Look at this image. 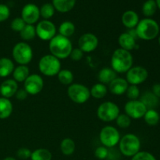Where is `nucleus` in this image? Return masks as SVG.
Segmentation results:
<instances>
[{
  "label": "nucleus",
  "instance_id": "f257e3e1",
  "mask_svg": "<svg viewBox=\"0 0 160 160\" xmlns=\"http://www.w3.org/2000/svg\"><path fill=\"white\" fill-rule=\"evenodd\" d=\"M48 48L50 54L59 59H64L70 57V52L73 49V45L70 38L60 34H56L49 41Z\"/></svg>",
  "mask_w": 160,
  "mask_h": 160
},
{
  "label": "nucleus",
  "instance_id": "f03ea898",
  "mask_svg": "<svg viewBox=\"0 0 160 160\" xmlns=\"http://www.w3.org/2000/svg\"><path fill=\"white\" fill-rule=\"evenodd\" d=\"M133 56L131 52L117 48L111 57V68L118 73H127L133 67Z\"/></svg>",
  "mask_w": 160,
  "mask_h": 160
},
{
  "label": "nucleus",
  "instance_id": "7ed1b4c3",
  "mask_svg": "<svg viewBox=\"0 0 160 160\" xmlns=\"http://www.w3.org/2000/svg\"><path fill=\"white\" fill-rule=\"evenodd\" d=\"M135 30L138 38L144 41H151L159 35V25L153 19L145 18L139 20Z\"/></svg>",
  "mask_w": 160,
  "mask_h": 160
},
{
  "label": "nucleus",
  "instance_id": "20e7f679",
  "mask_svg": "<svg viewBox=\"0 0 160 160\" xmlns=\"http://www.w3.org/2000/svg\"><path fill=\"white\" fill-rule=\"evenodd\" d=\"M118 145L119 151L127 157H133L141 149L140 139L134 134H127L120 138Z\"/></svg>",
  "mask_w": 160,
  "mask_h": 160
},
{
  "label": "nucleus",
  "instance_id": "39448f33",
  "mask_svg": "<svg viewBox=\"0 0 160 160\" xmlns=\"http://www.w3.org/2000/svg\"><path fill=\"white\" fill-rule=\"evenodd\" d=\"M38 69L41 73L45 76H56L61 70L60 59L51 54L45 55L39 60Z\"/></svg>",
  "mask_w": 160,
  "mask_h": 160
},
{
  "label": "nucleus",
  "instance_id": "423d86ee",
  "mask_svg": "<svg viewBox=\"0 0 160 160\" xmlns=\"http://www.w3.org/2000/svg\"><path fill=\"white\" fill-rule=\"evenodd\" d=\"M12 58L19 65H28L33 59V50L29 44L20 42L14 45L12 51Z\"/></svg>",
  "mask_w": 160,
  "mask_h": 160
},
{
  "label": "nucleus",
  "instance_id": "0eeeda50",
  "mask_svg": "<svg viewBox=\"0 0 160 160\" xmlns=\"http://www.w3.org/2000/svg\"><path fill=\"white\" fill-rule=\"evenodd\" d=\"M67 95L70 100L77 104H84L88 101L91 97L90 89L84 84L78 83H73L69 85Z\"/></svg>",
  "mask_w": 160,
  "mask_h": 160
},
{
  "label": "nucleus",
  "instance_id": "6e6552de",
  "mask_svg": "<svg viewBox=\"0 0 160 160\" xmlns=\"http://www.w3.org/2000/svg\"><path fill=\"white\" fill-rule=\"evenodd\" d=\"M120 108L116 103L112 102H105L100 104L97 109V117L102 121L109 122L116 120L120 115Z\"/></svg>",
  "mask_w": 160,
  "mask_h": 160
},
{
  "label": "nucleus",
  "instance_id": "1a4fd4ad",
  "mask_svg": "<svg viewBox=\"0 0 160 160\" xmlns=\"http://www.w3.org/2000/svg\"><path fill=\"white\" fill-rule=\"evenodd\" d=\"M99 140L103 146L107 148H114L119 144L120 134L118 130L112 126H106L99 133Z\"/></svg>",
  "mask_w": 160,
  "mask_h": 160
},
{
  "label": "nucleus",
  "instance_id": "9d476101",
  "mask_svg": "<svg viewBox=\"0 0 160 160\" xmlns=\"http://www.w3.org/2000/svg\"><path fill=\"white\" fill-rule=\"evenodd\" d=\"M36 36L42 41H50L56 35V25L49 20H43L35 27Z\"/></svg>",
  "mask_w": 160,
  "mask_h": 160
},
{
  "label": "nucleus",
  "instance_id": "9b49d317",
  "mask_svg": "<svg viewBox=\"0 0 160 160\" xmlns=\"http://www.w3.org/2000/svg\"><path fill=\"white\" fill-rule=\"evenodd\" d=\"M126 73V80L131 85H139L145 82L148 77V70L141 66L132 67Z\"/></svg>",
  "mask_w": 160,
  "mask_h": 160
},
{
  "label": "nucleus",
  "instance_id": "f8f14e48",
  "mask_svg": "<svg viewBox=\"0 0 160 160\" xmlns=\"http://www.w3.org/2000/svg\"><path fill=\"white\" fill-rule=\"evenodd\" d=\"M125 114L131 119L139 120L142 118L147 111V108L140 100H129L124 106Z\"/></svg>",
  "mask_w": 160,
  "mask_h": 160
},
{
  "label": "nucleus",
  "instance_id": "ddd939ff",
  "mask_svg": "<svg viewBox=\"0 0 160 160\" xmlns=\"http://www.w3.org/2000/svg\"><path fill=\"white\" fill-rule=\"evenodd\" d=\"M44 88V81L42 76L36 73L30 74L23 82V88L28 95H35L40 93Z\"/></svg>",
  "mask_w": 160,
  "mask_h": 160
},
{
  "label": "nucleus",
  "instance_id": "4468645a",
  "mask_svg": "<svg viewBox=\"0 0 160 160\" xmlns=\"http://www.w3.org/2000/svg\"><path fill=\"white\" fill-rule=\"evenodd\" d=\"M98 46V39L94 34L86 33L82 34L78 39V48L84 52H92Z\"/></svg>",
  "mask_w": 160,
  "mask_h": 160
},
{
  "label": "nucleus",
  "instance_id": "2eb2a0df",
  "mask_svg": "<svg viewBox=\"0 0 160 160\" xmlns=\"http://www.w3.org/2000/svg\"><path fill=\"white\" fill-rule=\"evenodd\" d=\"M40 17V9L33 3L25 5L21 10V18L26 24H34Z\"/></svg>",
  "mask_w": 160,
  "mask_h": 160
},
{
  "label": "nucleus",
  "instance_id": "dca6fc26",
  "mask_svg": "<svg viewBox=\"0 0 160 160\" xmlns=\"http://www.w3.org/2000/svg\"><path fill=\"white\" fill-rule=\"evenodd\" d=\"M18 90V84L13 79H8L0 85V94L3 98H9L14 96Z\"/></svg>",
  "mask_w": 160,
  "mask_h": 160
},
{
  "label": "nucleus",
  "instance_id": "f3484780",
  "mask_svg": "<svg viewBox=\"0 0 160 160\" xmlns=\"http://www.w3.org/2000/svg\"><path fill=\"white\" fill-rule=\"evenodd\" d=\"M129 84L126 79L122 78H116L109 84V90L112 95H122L126 93Z\"/></svg>",
  "mask_w": 160,
  "mask_h": 160
},
{
  "label": "nucleus",
  "instance_id": "a211bd4d",
  "mask_svg": "<svg viewBox=\"0 0 160 160\" xmlns=\"http://www.w3.org/2000/svg\"><path fill=\"white\" fill-rule=\"evenodd\" d=\"M118 42L120 48L127 50V51H132L137 47L136 39L128 32L122 33L118 38Z\"/></svg>",
  "mask_w": 160,
  "mask_h": 160
},
{
  "label": "nucleus",
  "instance_id": "6ab92c4d",
  "mask_svg": "<svg viewBox=\"0 0 160 160\" xmlns=\"http://www.w3.org/2000/svg\"><path fill=\"white\" fill-rule=\"evenodd\" d=\"M121 21L123 26L128 29H132L137 27L139 22V17L136 12L133 10H128L122 15Z\"/></svg>",
  "mask_w": 160,
  "mask_h": 160
},
{
  "label": "nucleus",
  "instance_id": "aec40b11",
  "mask_svg": "<svg viewBox=\"0 0 160 160\" xmlns=\"http://www.w3.org/2000/svg\"><path fill=\"white\" fill-rule=\"evenodd\" d=\"M117 78V73L111 67H104L98 72V78L99 83L103 84H109Z\"/></svg>",
  "mask_w": 160,
  "mask_h": 160
},
{
  "label": "nucleus",
  "instance_id": "412c9836",
  "mask_svg": "<svg viewBox=\"0 0 160 160\" xmlns=\"http://www.w3.org/2000/svg\"><path fill=\"white\" fill-rule=\"evenodd\" d=\"M140 101L143 103L147 109H155L159 104V98L152 92H146L141 96Z\"/></svg>",
  "mask_w": 160,
  "mask_h": 160
},
{
  "label": "nucleus",
  "instance_id": "4be33fe9",
  "mask_svg": "<svg viewBox=\"0 0 160 160\" xmlns=\"http://www.w3.org/2000/svg\"><path fill=\"white\" fill-rule=\"evenodd\" d=\"M76 3V0H52V6L55 9L59 12H70L73 9Z\"/></svg>",
  "mask_w": 160,
  "mask_h": 160
},
{
  "label": "nucleus",
  "instance_id": "5701e85b",
  "mask_svg": "<svg viewBox=\"0 0 160 160\" xmlns=\"http://www.w3.org/2000/svg\"><path fill=\"white\" fill-rule=\"evenodd\" d=\"M30 70L28 66L26 65H19L18 67H15L12 72V77L14 81L17 83L24 82L25 80L29 77Z\"/></svg>",
  "mask_w": 160,
  "mask_h": 160
},
{
  "label": "nucleus",
  "instance_id": "b1692460",
  "mask_svg": "<svg viewBox=\"0 0 160 160\" xmlns=\"http://www.w3.org/2000/svg\"><path fill=\"white\" fill-rule=\"evenodd\" d=\"M12 103L9 98H0V119L5 120L9 118L12 112Z\"/></svg>",
  "mask_w": 160,
  "mask_h": 160
},
{
  "label": "nucleus",
  "instance_id": "393cba45",
  "mask_svg": "<svg viewBox=\"0 0 160 160\" xmlns=\"http://www.w3.org/2000/svg\"><path fill=\"white\" fill-rule=\"evenodd\" d=\"M14 63L9 58L0 59V78H6L13 72Z\"/></svg>",
  "mask_w": 160,
  "mask_h": 160
},
{
  "label": "nucleus",
  "instance_id": "a878e982",
  "mask_svg": "<svg viewBox=\"0 0 160 160\" xmlns=\"http://www.w3.org/2000/svg\"><path fill=\"white\" fill-rule=\"evenodd\" d=\"M108 93V88L105 84L102 83H97L92 86L90 89L91 96L93 97L96 99H101L103 98Z\"/></svg>",
  "mask_w": 160,
  "mask_h": 160
},
{
  "label": "nucleus",
  "instance_id": "bb28decb",
  "mask_svg": "<svg viewBox=\"0 0 160 160\" xmlns=\"http://www.w3.org/2000/svg\"><path fill=\"white\" fill-rule=\"evenodd\" d=\"M75 148H76V145H75V142L73 139L67 138L61 142L60 150L61 152L64 156H71L75 152Z\"/></svg>",
  "mask_w": 160,
  "mask_h": 160
},
{
  "label": "nucleus",
  "instance_id": "cd10ccee",
  "mask_svg": "<svg viewBox=\"0 0 160 160\" xmlns=\"http://www.w3.org/2000/svg\"><path fill=\"white\" fill-rule=\"evenodd\" d=\"M75 25L71 21H64L59 25V34L66 38H70L74 34Z\"/></svg>",
  "mask_w": 160,
  "mask_h": 160
},
{
  "label": "nucleus",
  "instance_id": "c85d7f7f",
  "mask_svg": "<svg viewBox=\"0 0 160 160\" xmlns=\"http://www.w3.org/2000/svg\"><path fill=\"white\" fill-rule=\"evenodd\" d=\"M30 159L31 160H52V155L46 148H38L31 152Z\"/></svg>",
  "mask_w": 160,
  "mask_h": 160
},
{
  "label": "nucleus",
  "instance_id": "c756f323",
  "mask_svg": "<svg viewBox=\"0 0 160 160\" xmlns=\"http://www.w3.org/2000/svg\"><path fill=\"white\" fill-rule=\"evenodd\" d=\"M144 120L148 126H156L160 120L159 113L156 109H147L144 115Z\"/></svg>",
  "mask_w": 160,
  "mask_h": 160
},
{
  "label": "nucleus",
  "instance_id": "7c9ffc66",
  "mask_svg": "<svg viewBox=\"0 0 160 160\" xmlns=\"http://www.w3.org/2000/svg\"><path fill=\"white\" fill-rule=\"evenodd\" d=\"M157 9L156 0H147L142 6V11L144 16H145L147 18H149L156 13Z\"/></svg>",
  "mask_w": 160,
  "mask_h": 160
},
{
  "label": "nucleus",
  "instance_id": "2f4dec72",
  "mask_svg": "<svg viewBox=\"0 0 160 160\" xmlns=\"http://www.w3.org/2000/svg\"><path fill=\"white\" fill-rule=\"evenodd\" d=\"M58 80L59 82L63 85H70L73 84V74L70 70H61L57 74Z\"/></svg>",
  "mask_w": 160,
  "mask_h": 160
},
{
  "label": "nucleus",
  "instance_id": "473e14b6",
  "mask_svg": "<svg viewBox=\"0 0 160 160\" xmlns=\"http://www.w3.org/2000/svg\"><path fill=\"white\" fill-rule=\"evenodd\" d=\"M20 35L23 41H31L36 36L35 27L31 24H26L20 32Z\"/></svg>",
  "mask_w": 160,
  "mask_h": 160
},
{
  "label": "nucleus",
  "instance_id": "72a5a7b5",
  "mask_svg": "<svg viewBox=\"0 0 160 160\" xmlns=\"http://www.w3.org/2000/svg\"><path fill=\"white\" fill-rule=\"evenodd\" d=\"M55 8L51 3H45L40 8V16L44 20H49L55 13Z\"/></svg>",
  "mask_w": 160,
  "mask_h": 160
},
{
  "label": "nucleus",
  "instance_id": "f704fd0d",
  "mask_svg": "<svg viewBox=\"0 0 160 160\" xmlns=\"http://www.w3.org/2000/svg\"><path fill=\"white\" fill-rule=\"evenodd\" d=\"M140 89L137 85L129 84L125 94L130 100H137L140 97Z\"/></svg>",
  "mask_w": 160,
  "mask_h": 160
},
{
  "label": "nucleus",
  "instance_id": "c9c22d12",
  "mask_svg": "<svg viewBox=\"0 0 160 160\" xmlns=\"http://www.w3.org/2000/svg\"><path fill=\"white\" fill-rule=\"evenodd\" d=\"M117 126L120 128H129L131 123V119L128 117L127 114H120L116 119Z\"/></svg>",
  "mask_w": 160,
  "mask_h": 160
},
{
  "label": "nucleus",
  "instance_id": "e433bc0d",
  "mask_svg": "<svg viewBox=\"0 0 160 160\" xmlns=\"http://www.w3.org/2000/svg\"><path fill=\"white\" fill-rule=\"evenodd\" d=\"M25 25H26V23H25V22L23 21V20L21 17H16L11 22L10 28L15 32L20 33L22 31V29L24 28Z\"/></svg>",
  "mask_w": 160,
  "mask_h": 160
},
{
  "label": "nucleus",
  "instance_id": "4c0bfd02",
  "mask_svg": "<svg viewBox=\"0 0 160 160\" xmlns=\"http://www.w3.org/2000/svg\"><path fill=\"white\" fill-rule=\"evenodd\" d=\"M131 160H156V159L152 153L148 152L140 151L133 156Z\"/></svg>",
  "mask_w": 160,
  "mask_h": 160
},
{
  "label": "nucleus",
  "instance_id": "58836bf2",
  "mask_svg": "<svg viewBox=\"0 0 160 160\" xmlns=\"http://www.w3.org/2000/svg\"><path fill=\"white\" fill-rule=\"evenodd\" d=\"M108 152H109V148L102 145V146L98 147V148L95 149V156L97 159L100 160H104L106 159V158H107Z\"/></svg>",
  "mask_w": 160,
  "mask_h": 160
},
{
  "label": "nucleus",
  "instance_id": "ea45409f",
  "mask_svg": "<svg viewBox=\"0 0 160 160\" xmlns=\"http://www.w3.org/2000/svg\"><path fill=\"white\" fill-rule=\"evenodd\" d=\"M31 152H32L29 149V148H26V147H22V148H19L17 152V156L20 159L26 160L31 158Z\"/></svg>",
  "mask_w": 160,
  "mask_h": 160
},
{
  "label": "nucleus",
  "instance_id": "a19ab883",
  "mask_svg": "<svg viewBox=\"0 0 160 160\" xmlns=\"http://www.w3.org/2000/svg\"><path fill=\"white\" fill-rule=\"evenodd\" d=\"M84 52L81 49H80L79 48H74L72 49L70 55V57L72 60L78 62V61H80L82 59L83 56H84Z\"/></svg>",
  "mask_w": 160,
  "mask_h": 160
},
{
  "label": "nucleus",
  "instance_id": "79ce46f5",
  "mask_svg": "<svg viewBox=\"0 0 160 160\" xmlns=\"http://www.w3.org/2000/svg\"><path fill=\"white\" fill-rule=\"evenodd\" d=\"M10 15L9 8L6 5L0 4V22H3L7 20Z\"/></svg>",
  "mask_w": 160,
  "mask_h": 160
},
{
  "label": "nucleus",
  "instance_id": "37998d69",
  "mask_svg": "<svg viewBox=\"0 0 160 160\" xmlns=\"http://www.w3.org/2000/svg\"><path fill=\"white\" fill-rule=\"evenodd\" d=\"M120 152L117 151L116 148H109V152H108V156L106 158L107 160H119L120 158Z\"/></svg>",
  "mask_w": 160,
  "mask_h": 160
},
{
  "label": "nucleus",
  "instance_id": "c03bdc74",
  "mask_svg": "<svg viewBox=\"0 0 160 160\" xmlns=\"http://www.w3.org/2000/svg\"><path fill=\"white\" fill-rule=\"evenodd\" d=\"M16 98H17L20 101H23V100H25L28 96V92L25 91L24 88L23 89H18L17 92V93L15 94Z\"/></svg>",
  "mask_w": 160,
  "mask_h": 160
},
{
  "label": "nucleus",
  "instance_id": "a18cd8bd",
  "mask_svg": "<svg viewBox=\"0 0 160 160\" xmlns=\"http://www.w3.org/2000/svg\"><path fill=\"white\" fill-rule=\"evenodd\" d=\"M152 92L156 95L157 98H160V84H155L152 86Z\"/></svg>",
  "mask_w": 160,
  "mask_h": 160
},
{
  "label": "nucleus",
  "instance_id": "49530a36",
  "mask_svg": "<svg viewBox=\"0 0 160 160\" xmlns=\"http://www.w3.org/2000/svg\"><path fill=\"white\" fill-rule=\"evenodd\" d=\"M156 5H157V8L160 9V0H156Z\"/></svg>",
  "mask_w": 160,
  "mask_h": 160
},
{
  "label": "nucleus",
  "instance_id": "de8ad7c7",
  "mask_svg": "<svg viewBox=\"0 0 160 160\" xmlns=\"http://www.w3.org/2000/svg\"><path fill=\"white\" fill-rule=\"evenodd\" d=\"M3 160H17V159L13 157H6V158H5Z\"/></svg>",
  "mask_w": 160,
  "mask_h": 160
},
{
  "label": "nucleus",
  "instance_id": "09e8293b",
  "mask_svg": "<svg viewBox=\"0 0 160 160\" xmlns=\"http://www.w3.org/2000/svg\"><path fill=\"white\" fill-rule=\"evenodd\" d=\"M158 42H159V45H160V36L159 37V38H158Z\"/></svg>",
  "mask_w": 160,
  "mask_h": 160
}]
</instances>
